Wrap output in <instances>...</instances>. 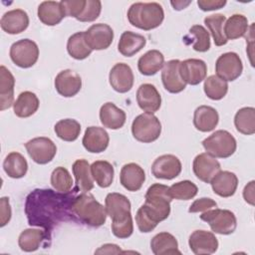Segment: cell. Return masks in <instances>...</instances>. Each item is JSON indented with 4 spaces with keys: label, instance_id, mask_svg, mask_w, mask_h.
Instances as JSON below:
<instances>
[{
    "label": "cell",
    "instance_id": "cell-1",
    "mask_svg": "<svg viewBox=\"0 0 255 255\" xmlns=\"http://www.w3.org/2000/svg\"><path fill=\"white\" fill-rule=\"evenodd\" d=\"M78 190L56 192L53 189L37 188L30 192L25 201L28 224L44 228L51 237L52 230L61 222L72 218L71 204Z\"/></svg>",
    "mask_w": 255,
    "mask_h": 255
},
{
    "label": "cell",
    "instance_id": "cell-2",
    "mask_svg": "<svg viewBox=\"0 0 255 255\" xmlns=\"http://www.w3.org/2000/svg\"><path fill=\"white\" fill-rule=\"evenodd\" d=\"M169 187L160 183L151 184L145 193V201L136 211L135 222L142 233L151 232L170 213Z\"/></svg>",
    "mask_w": 255,
    "mask_h": 255
},
{
    "label": "cell",
    "instance_id": "cell-3",
    "mask_svg": "<svg viewBox=\"0 0 255 255\" xmlns=\"http://www.w3.org/2000/svg\"><path fill=\"white\" fill-rule=\"evenodd\" d=\"M72 218L91 227H100L107 219L106 207H104L89 191L75 195L71 204Z\"/></svg>",
    "mask_w": 255,
    "mask_h": 255
},
{
    "label": "cell",
    "instance_id": "cell-4",
    "mask_svg": "<svg viewBox=\"0 0 255 255\" xmlns=\"http://www.w3.org/2000/svg\"><path fill=\"white\" fill-rule=\"evenodd\" d=\"M127 16L132 26L149 31L160 26L164 19V12L159 3L135 2L128 8Z\"/></svg>",
    "mask_w": 255,
    "mask_h": 255
},
{
    "label": "cell",
    "instance_id": "cell-5",
    "mask_svg": "<svg viewBox=\"0 0 255 255\" xmlns=\"http://www.w3.org/2000/svg\"><path fill=\"white\" fill-rule=\"evenodd\" d=\"M131 133L137 141L149 143L159 137L161 124L153 114L143 113L135 117L132 121Z\"/></svg>",
    "mask_w": 255,
    "mask_h": 255
},
{
    "label": "cell",
    "instance_id": "cell-6",
    "mask_svg": "<svg viewBox=\"0 0 255 255\" xmlns=\"http://www.w3.org/2000/svg\"><path fill=\"white\" fill-rule=\"evenodd\" d=\"M202 145L207 153L218 158L231 156L237 147L235 137L227 130L218 129L203 139Z\"/></svg>",
    "mask_w": 255,
    "mask_h": 255
},
{
    "label": "cell",
    "instance_id": "cell-7",
    "mask_svg": "<svg viewBox=\"0 0 255 255\" xmlns=\"http://www.w3.org/2000/svg\"><path fill=\"white\" fill-rule=\"evenodd\" d=\"M200 219L209 224L214 233L229 235L233 233L237 226L235 214L228 209H209L200 215Z\"/></svg>",
    "mask_w": 255,
    "mask_h": 255
},
{
    "label": "cell",
    "instance_id": "cell-8",
    "mask_svg": "<svg viewBox=\"0 0 255 255\" xmlns=\"http://www.w3.org/2000/svg\"><path fill=\"white\" fill-rule=\"evenodd\" d=\"M10 58L12 62L23 69L30 68L36 64L39 58L38 45L30 39H22L10 47Z\"/></svg>",
    "mask_w": 255,
    "mask_h": 255
},
{
    "label": "cell",
    "instance_id": "cell-9",
    "mask_svg": "<svg viewBox=\"0 0 255 255\" xmlns=\"http://www.w3.org/2000/svg\"><path fill=\"white\" fill-rule=\"evenodd\" d=\"M29 156L38 164H46L53 160L57 152V146L52 139L39 136L30 139L25 143Z\"/></svg>",
    "mask_w": 255,
    "mask_h": 255
},
{
    "label": "cell",
    "instance_id": "cell-10",
    "mask_svg": "<svg viewBox=\"0 0 255 255\" xmlns=\"http://www.w3.org/2000/svg\"><path fill=\"white\" fill-rule=\"evenodd\" d=\"M243 71V64L238 54L227 52L218 57L215 63L216 76L226 82L238 79Z\"/></svg>",
    "mask_w": 255,
    "mask_h": 255
},
{
    "label": "cell",
    "instance_id": "cell-11",
    "mask_svg": "<svg viewBox=\"0 0 255 255\" xmlns=\"http://www.w3.org/2000/svg\"><path fill=\"white\" fill-rule=\"evenodd\" d=\"M107 215L112 218V222H120L131 218L130 201L128 198L118 192L108 193L105 199Z\"/></svg>",
    "mask_w": 255,
    "mask_h": 255
},
{
    "label": "cell",
    "instance_id": "cell-12",
    "mask_svg": "<svg viewBox=\"0 0 255 255\" xmlns=\"http://www.w3.org/2000/svg\"><path fill=\"white\" fill-rule=\"evenodd\" d=\"M85 39L92 50H106L113 43L114 31L108 24H94L85 32Z\"/></svg>",
    "mask_w": 255,
    "mask_h": 255
},
{
    "label": "cell",
    "instance_id": "cell-13",
    "mask_svg": "<svg viewBox=\"0 0 255 255\" xmlns=\"http://www.w3.org/2000/svg\"><path fill=\"white\" fill-rule=\"evenodd\" d=\"M181 162L173 154H163L158 156L151 164V173L155 178L173 179L181 172Z\"/></svg>",
    "mask_w": 255,
    "mask_h": 255
},
{
    "label": "cell",
    "instance_id": "cell-14",
    "mask_svg": "<svg viewBox=\"0 0 255 255\" xmlns=\"http://www.w3.org/2000/svg\"><path fill=\"white\" fill-rule=\"evenodd\" d=\"M133 73L126 63H117L110 71L109 82L112 88L121 94L128 93L133 86Z\"/></svg>",
    "mask_w": 255,
    "mask_h": 255
},
{
    "label": "cell",
    "instance_id": "cell-15",
    "mask_svg": "<svg viewBox=\"0 0 255 255\" xmlns=\"http://www.w3.org/2000/svg\"><path fill=\"white\" fill-rule=\"evenodd\" d=\"M188 245L190 250L196 255L213 254L217 251L218 240L213 232L195 230L189 236Z\"/></svg>",
    "mask_w": 255,
    "mask_h": 255
},
{
    "label": "cell",
    "instance_id": "cell-16",
    "mask_svg": "<svg viewBox=\"0 0 255 255\" xmlns=\"http://www.w3.org/2000/svg\"><path fill=\"white\" fill-rule=\"evenodd\" d=\"M220 163L216 157L207 152L199 153L193 159V172L199 180L205 183H210L211 179L220 170Z\"/></svg>",
    "mask_w": 255,
    "mask_h": 255
},
{
    "label": "cell",
    "instance_id": "cell-17",
    "mask_svg": "<svg viewBox=\"0 0 255 255\" xmlns=\"http://www.w3.org/2000/svg\"><path fill=\"white\" fill-rule=\"evenodd\" d=\"M179 74L185 84L196 86L205 80L207 65L200 59H186L179 64Z\"/></svg>",
    "mask_w": 255,
    "mask_h": 255
},
{
    "label": "cell",
    "instance_id": "cell-18",
    "mask_svg": "<svg viewBox=\"0 0 255 255\" xmlns=\"http://www.w3.org/2000/svg\"><path fill=\"white\" fill-rule=\"evenodd\" d=\"M82 88V79L76 72L67 69L61 71L55 78V89L65 98L76 96Z\"/></svg>",
    "mask_w": 255,
    "mask_h": 255
},
{
    "label": "cell",
    "instance_id": "cell-19",
    "mask_svg": "<svg viewBox=\"0 0 255 255\" xmlns=\"http://www.w3.org/2000/svg\"><path fill=\"white\" fill-rule=\"evenodd\" d=\"M180 61L177 59L167 61L164 63L161 72V81L164 89L171 93L177 94L186 88V84L181 79L179 74Z\"/></svg>",
    "mask_w": 255,
    "mask_h": 255
},
{
    "label": "cell",
    "instance_id": "cell-20",
    "mask_svg": "<svg viewBox=\"0 0 255 255\" xmlns=\"http://www.w3.org/2000/svg\"><path fill=\"white\" fill-rule=\"evenodd\" d=\"M82 142L89 152L100 153L107 149L110 136L105 128L92 126L86 128Z\"/></svg>",
    "mask_w": 255,
    "mask_h": 255
},
{
    "label": "cell",
    "instance_id": "cell-21",
    "mask_svg": "<svg viewBox=\"0 0 255 255\" xmlns=\"http://www.w3.org/2000/svg\"><path fill=\"white\" fill-rule=\"evenodd\" d=\"M138 107L145 113L153 114L161 106V97L157 89L151 84H141L136 91Z\"/></svg>",
    "mask_w": 255,
    "mask_h": 255
},
{
    "label": "cell",
    "instance_id": "cell-22",
    "mask_svg": "<svg viewBox=\"0 0 255 255\" xmlns=\"http://www.w3.org/2000/svg\"><path fill=\"white\" fill-rule=\"evenodd\" d=\"M0 25L2 30L8 34H19L28 28L29 16L22 9H13L3 14Z\"/></svg>",
    "mask_w": 255,
    "mask_h": 255
},
{
    "label": "cell",
    "instance_id": "cell-23",
    "mask_svg": "<svg viewBox=\"0 0 255 255\" xmlns=\"http://www.w3.org/2000/svg\"><path fill=\"white\" fill-rule=\"evenodd\" d=\"M145 180L143 168L134 162L125 164L120 173V181L122 185L128 191H137L141 188Z\"/></svg>",
    "mask_w": 255,
    "mask_h": 255
},
{
    "label": "cell",
    "instance_id": "cell-24",
    "mask_svg": "<svg viewBox=\"0 0 255 255\" xmlns=\"http://www.w3.org/2000/svg\"><path fill=\"white\" fill-rule=\"evenodd\" d=\"M215 194L221 197L232 196L238 186V177L234 172L228 170H219L210 181Z\"/></svg>",
    "mask_w": 255,
    "mask_h": 255
},
{
    "label": "cell",
    "instance_id": "cell-25",
    "mask_svg": "<svg viewBox=\"0 0 255 255\" xmlns=\"http://www.w3.org/2000/svg\"><path fill=\"white\" fill-rule=\"evenodd\" d=\"M126 113L114 103L108 102L100 109V120L102 125L110 129H119L126 123Z\"/></svg>",
    "mask_w": 255,
    "mask_h": 255
},
{
    "label": "cell",
    "instance_id": "cell-26",
    "mask_svg": "<svg viewBox=\"0 0 255 255\" xmlns=\"http://www.w3.org/2000/svg\"><path fill=\"white\" fill-rule=\"evenodd\" d=\"M219 122L217 111L210 106H199L194 111L193 125L195 128L202 132L213 130Z\"/></svg>",
    "mask_w": 255,
    "mask_h": 255
},
{
    "label": "cell",
    "instance_id": "cell-27",
    "mask_svg": "<svg viewBox=\"0 0 255 255\" xmlns=\"http://www.w3.org/2000/svg\"><path fill=\"white\" fill-rule=\"evenodd\" d=\"M37 13L39 20L47 26L58 25L66 17L61 1H43L38 6Z\"/></svg>",
    "mask_w": 255,
    "mask_h": 255
},
{
    "label": "cell",
    "instance_id": "cell-28",
    "mask_svg": "<svg viewBox=\"0 0 255 255\" xmlns=\"http://www.w3.org/2000/svg\"><path fill=\"white\" fill-rule=\"evenodd\" d=\"M150 249L154 255L181 254L176 238L168 232H160L154 235L150 241Z\"/></svg>",
    "mask_w": 255,
    "mask_h": 255
},
{
    "label": "cell",
    "instance_id": "cell-29",
    "mask_svg": "<svg viewBox=\"0 0 255 255\" xmlns=\"http://www.w3.org/2000/svg\"><path fill=\"white\" fill-rule=\"evenodd\" d=\"M15 79L5 67H0V110L4 111L13 106Z\"/></svg>",
    "mask_w": 255,
    "mask_h": 255
},
{
    "label": "cell",
    "instance_id": "cell-30",
    "mask_svg": "<svg viewBox=\"0 0 255 255\" xmlns=\"http://www.w3.org/2000/svg\"><path fill=\"white\" fill-rule=\"evenodd\" d=\"M145 43L146 40L142 35L125 31L118 43V50L125 57H132L145 46Z\"/></svg>",
    "mask_w": 255,
    "mask_h": 255
},
{
    "label": "cell",
    "instance_id": "cell-31",
    "mask_svg": "<svg viewBox=\"0 0 255 255\" xmlns=\"http://www.w3.org/2000/svg\"><path fill=\"white\" fill-rule=\"evenodd\" d=\"M39 99L36 94L25 91L22 92L13 104L14 114L19 118H29L39 109Z\"/></svg>",
    "mask_w": 255,
    "mask_h": 255
},
{
    "label": "cell",
    "instance_id": "cell-32",
    "mask_svg": "<svg viewBox=\"0 0 255 255\" xmlns=\"http://www.w3.org/2000/svg\"><path fill=\"white\" fill-rule=\"evenodd\" d=\"M51 237L46 233L45 230L40 229H25L21 232L18 238V245L21 250L25 252L36 251L43 242H47Z\"/></svg>",
    "mask_w": 255,
    "mask_h": 255
},
{
    "label": "cell",
    "instance_id": "cell-33",
    "mask_svg": "<svg viewBox=\"0 0 255 255\" xmlns=\"http://www.w3.org/2000/svg\"><path fill=\"white\" fill-rule=\"evenodd\" d=\"M164 65V56L158 50H149L137 61V69L141 75L153 76Z\"/></svg>",
    "mask_w": 255,
    "mask_h": 255
},
{
    "label": "cell",
    "instance_id": "cell-34",
    "mask_svg": "<svg viewBox=\"0 0 255 255\" xmlns=\"http://www.w3.org/2000/svg\"><path fill=\"white\" fill-rule=\"evenodd\" d=\"M76 178L75 189L78 191H90L94 188V180L91 173V165L84 159H77L72 166Z\"/></svg>",
    "mask_w": 255,
    "mask_h": 255
},
{
    "label": "cell",
    "instance_id": "cell-35",
    "mask_svg": "<svg viewBox=\"0 0 255 255\" xmlns=\"http://www.w3.org/2000/svg\"><path fill=\"white\" fill-rule=\"evenodd\" d=\"M186 45H192L194 51L207 52L210 49V36L207 30L201 25H193L187 35L183 37Z\"/></svg>",
    "mask_w": 255,
    "mask_h": 255
},
{
    "label": "cell",
    "instance_id": "cell-36",
    "mask_svg": "<svg viewBox=\"0 0 255 255\" xmlns=\"http://www.w3.org/2000/svg\"><path fill=\"white\" fill-rule=\"evenodd\" d=\"M3 169L11 178H21L28 170L26 158L17 151H12L6 155L3 161Z\"/></svg>",
    "mask_w": 255,
    "mask_h": 255
},
{
    "label": "cell",
    "instance_id": "cell-37",
    "mask_svg": "<svg viewBox=\"0 0 255 255\" xmlns=\"http://www.w3.org/2000/svg\"><path fill=\"white\" fill-rule=\"evenodd\" d=\"M91 173L93 179L100 187L107 188L113 183L115 170L111 162L107 160H96L91 164Z\"/></svg>",
    "mask_w": 255,
    "mask_h": 255
},
{
    "label": "cell",
    "instance_id": "cell-38",
    "mask_svg": "<svg viewBox=\"0 0 255 255\" xmlns=\"http://www.w3.org/2000/svg\"><path fill=\"white\" fill-rule=\"evenodd\" d=\"M248 19L242 14H233L224 23V36L228 40L243 37L248 31Z\"/></svg>",
    "mask_w": 255,
    "mask_h": 255
},
{
    "label": "cell",
    "instance_id": "cell-39",
    "mask_svg": "<svg viewBox=\"0 0 255 255\" xmlns=\"http://www.w3.org/2000/svg\"><path fill=\"white\" fill-rule=\"evenodd\" d=\"M67 51L69 55L76 60H84L91 55L93 50L86 42L85 32H77L69 37L67 42Z\"/></svg>",
    "mask_w": 255,
    "mask_h": 255
},
{
    "label": "cell",
    "instance_id": "cell-40",
    "mask_svg": "<svg viewBox=\"0 0 255 255\" xmlns=\"http://www.w3.org/2000/svg\"><path fill=\"white\" fill-rule=\"evenodd\" d=\"M234 126L242 134H253L255 132V109L245 107L238 110L234 117Z\"/></svg>",
    "mask_w": 255,
    "mask_h": 255
},
{
    "label": "cell",
    "instance_id": "cell-41",
    "mask_svg": "<svg viewBox=\"0 0 255 255\" xmlns=\"http://www.w3.org/2000/svg\"><path fill=\"white\" fill-rule=\"evenodd\" d=\"M54 130L57 136L62 140L74 141L80 135L81 125L74 119H64L55 125Z\"/></svg>",
    "mask_w": 255,
    "mask_h": 255
},
{
    "label": "cell",
    "instance_id": "cell-42",
    "mask_svg": "<svg viewBox=\"0 0 255 255\" xmlns=\"http://www.w3.org/2000/svg\"><path fill=\"white\" fill-rule=\"evenodd\" d=\"M226 21V17L223 14H213L204 18V24L208 28L214 44L216 46H223L227 43V39L224 36L223 24Z\"/></svg>",
    "mask_w": 255,
    "mask_h": 255
},
{
    "label": "cell",
    "instance_id": "cell-43",
    "mask_svg": "<svg viewBox=\"0 0 255 255\" xmlns=\"http://www.w3.org/2000/svg\"><path fill=\"white\" fill-rule=\"evenodd\" d=\"M203 90L209 99L219 101L226 96L228 92V84L218 76L211 75L204 80Z\"/></svg>",
    "mask_w": 255,
    "mask_h": 255
},
{
    "label": "cell",
    "instance_id": "cell-44",
    "mask_svg": "<svg viewBox=\"0 0 255 255\" xmlns=\"http://www.w3.org/2000/svg\"><path fill=\"white\" fill-rule=\"evenodd\" d=\"M198 192L196 184L190 180H182L173 183L169 187V195L171 198L177 200H189L192 199Z\"/></svg>",
    "mask_w": 255,
    "mask_h": 255
},
{
    "label": "cell",
    "instance_id": "cell-45",
    "mask_svg": "<svg viewBox=\"0 0 255 255\" xmlns=\"http://www.w3.org/2000/svg\"><path fill=\"white\" fill-rule=\"evenodd\" d=\"M51 184L57 191L69 192L74 182L68 169L63 166H58L51 174Z\"/></svg>",
    "mask_w": 255,
    "mask_h": 255
},
{
    "label": "cell",
    "instance_id": "cell-46",
    "mask_svg": "<svg viewBox=\"0 0 255 255\" xmlns=\"http://www.w3.org/2000/svg\"><path fill=\"white\" fill-rule=\"evenodd\" d=\"M102 2L99 0H87L82 14L77 19L81 22H93L101 14Z\"/></svg>",
    "mask_w": 255,
    "mask_h": 255
},
{
    "label": "cell",
    "instance_id": "cell-47",
    "mask_svg": "<svg viewBox=\"0 0 255 255\" xmlns=\"http://www.w3.org/2000/svg\"><path fill=\"white\" fill-rule=\"evenodd\" d=\"M87 0H63L61 1L62 6L65 10L66 16L74 17L76 19L82 14Z\"/></svg>",
    "mask_w": 255,
    "mask_h": 255
},
{
    "label": "cell",
    "instance_id": "cell-48",
    "mask_svg": "<svg viewBox=\"0 0 255 255\" xmlns=\"http://www.w3.org/2000/svg\"><path fill=\"white\" fill-rule=\"evenodd\" d=\"M217 203L209 198V197H202L199 199H196L193 201V203L189 206L188 212L190 213H197V212H204L206 210L212 209L213 207H216Z\"/></svg>",
    "mask_w": 255,
    "mask_h": 255
},
{
    "label": "cell",
    "instance_id": "cell-49",
    "mask_svg": "<svg viewBox=\"0 0 255 255\" xmlns=\"http://www.w3.org/2000/svg\"><path fill=\"white\" fill-rule=\"evenodd\" d=\"M0 226H5L11 219V207L9 203V198L6 196L0 199Z\"/></svg>",
    "mask_w": 255,
    "mask_h": 255
},
{
    "label": "cell",
    "instance_id": "cell-50",
    "mask_svg": "<svg viewBox=\"0 0 255 255\" xmlns=\"http://www.w3.org/2000/svg\"><path fill=\"white\" fill-rule=\"evenodd\" d=\"M225 0H198L197 5L202 11H212L221 9L225 6Z\"/></svg>",
    "mask_w": 255,
    "mask_h": 255
},
{
    "label": "cell",
    "instance_id": "cell-51",
    "mask_svg": "<svg viewBox=\"0 0 255 255\" xmlns=\"http://www.w3.org/2000/svg\"><path fill=\"white\" fill-rule=\"evenodd\" d=\"M254 183H255V181L251 180L247 185H245V187L243 189L244 200L247 203H249L250 205H254L255 204V202H254V199H255V196H254Z\"/></svg>",
    "mask_w": 255,
    "mask_h": 255
},
{
    "label": "cell",
    "instance_id": "cell-52",
    "mask_svg": "<svg viewBox=\"0 0 255 255\" xmlns=\"http://www.w3.org/2000/svg\"><path fill=\"white\" fill-rule=\"evenodd\" d=\"M123 251L121 250V248L116 245V244H105L103 246H101L98 250L95 251V253L99 254V253H107V254H118V253H122Z\"/></svg>",
    "mask_w": 255,
    "mask_h": 255
},
{
    "label": "cell",
    "instance_id": "cell-53",
    "mask_svg": "<svg viewBox=\"0 0 255 255\" xmlns=\"http://www.w3.org/2000/svg\"><path fill=\"white\" fill-rule=\"evenodd\" d=\"M191 3V1H187V2H183V1H171L170 4L173 6V8L175 10H181V9H184L186 6H188L189 4Z\"/></svg>",
    "mask_w": 255,
    "mask_h": 255
}]
</instances>
